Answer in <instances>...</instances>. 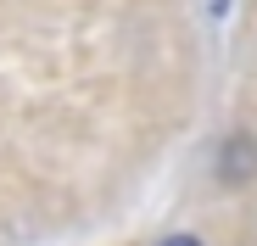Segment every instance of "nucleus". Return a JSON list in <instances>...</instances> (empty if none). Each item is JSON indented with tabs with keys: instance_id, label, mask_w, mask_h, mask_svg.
Here are the masks:
<instances>
[{
	"instance_id": "1",
	"label": "nucleus",
	"mask_w": 257,
	"mask_h": 246,
	"mask_svg": "<svg viewBox=\"0 0 257 246\" xmlns=\"http://www.w3.org/2000/svg\"><path fill=\"white\" fill-rule=\"evenodd\" d=\"M251 174H257V146H251V140H229V146L218 151V179L246 185Z\"/></svg>"
},
{
	"instance_id": "2",
	"label": "nucleus",
	"mask_w": 257,
	"mask_h": 246,
	"mask_svg": "<svg viewBox=\"0 0 257 246\" xmlns=\"http://www.w3.org/2000/svg\"><path fill=\"white\" fill-rule=\"evenodd\" d=\"M157 246H201L196 235H168V240H157Z\"/></svg>"
}]
</instances>
